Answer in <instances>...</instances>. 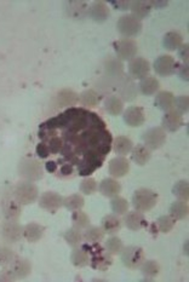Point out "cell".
<instances>
[{"instance_id": "8", "label": "cell", "mask_w": 189, "mask_h": 282, "mask_svg": "<svg viewBox=\"0 0 189 282\" xmlns=\"http://www.w3.org/2000/svg\"><path fill=\"white\" fill-rule=\"evenodd\" d=\"M15 195L20 204H32L38 197V188L33 183H31V182H22V183L17 184V187H16Z\"/></svg>"}, {"instance_id": "31", "label": "cell", "mask_w": 189, "mask_h": 282, "mask_svg": "<svg viewBox=\"0 0 189 282\" xmlns=\"http://www.w3.org/2000/svg\"><path fill=\"white\" fill-rule=\"evenodd\" d=\"M22 233V226H20L16 223L9 222L5 224L4 228H2V234H4V236L9 241H17V240H20Z\"/></svg>"}, {"instance_id": "11", "label": "cell", "mask_w": 189, "mask_h": 282, "mask_svg": "<svg viewBox=\"0 0 189 282\" xmlns=\"http://www.w3.org/2000/svg\"><path fill=\"white\" fill-rule=\"evenodd\" d=\"M20 173L27 181H37L42 177L41 165L36 160H23L20 165Z\"/></svg>"}, {"instance_id": "12", "label": "cell", "mask_w": 189, "mask_h": 282, "mask_svg": "<svg viewBox=\"0 0 189 282\" xmlns=\"http://www.w3.org/2000/svg\"><path fill=\"white\" fill-rule=\"evenodd\" d=\"M183 126V115L177 110L171 109L165 112L162 117V128L169 132H176Z\"/></svg>"}, {"instance_id": "55", "label": "cell", "mask_w": 189, "mask_h": 282, "mask_svg": "<svg viewBox=\"0 0 189 282\" xmlns=\"http://www.w3.org/2000/svg\"><path fill=\"white\" fill-rule=\"evenodd\" d=\"M151 2V7H155V9H161V7H166L169 5V1H149Z\"/></svg>"}, {"instance_id": "48", "label": "cell", "mask_w": 189, "mask_h": 282, "mask_svg": "<svg viewBox=\"0 0 189 282\" xmlns=\"http://www.w3.org/2000/svg\"><path fill=\"white\" fill-rule=\"evenodd\" d=\"M14 260L15 254L11 251H9V250L6 249L0 250V264H1L2 267H6V265L11 264Z\"/></svg>"}, {"instance_id": "22", "label": "cell", "mask_w": 189, "mask_h": 282, "mask_svg": "<svg viewBox=\"0 0 189 282\" xmlns=\"http://www.w3.org/2000/svg\"><path fill=\"white\" fill-rule=\"evenodd\" d=\"M105 109L107 110L108 114L118 117L124 112V102L116 94H112L105 99Z\"/></svg>"}, {"instance_id": "56", "label": "cell", "mask_w": 189, "mask_h": 282, "mask_svg": "<svg viewBox=\"0 0 189 282\" xmlns=\"http://www.w3.org/2000/svg\"><path fill=\"white\" fill-rule=\"evenodd\" d=\"M57 167H58V165L56 161H47L46 162V170L49 171V172L54 173L55 171H57Z\"/></svg>"}, {"instance_id": "3", "label": "cell", "mask_w": 189, "mask_h": 282, "mask_svg": "<svg viewBox=\"0 0 189 282\" xmlns=\"http://www.w3.org/2000/svg\"><path fill=\"white\" fill-rule=\"evenodd\" d=\"M158 204V194L151 189L141 188L132 195V206L138 212H148Z\"/></svg>"}, {"instance_id": "14", "label": "cell", "mask_w": 189, "mask_h": 282, "mask_svg": "<svg viewBox=\"0 0 189 282\" xmlns=\"http://www.w3.org/2000/svg\"><path fill=\"white\" fill-rule=\"evenodd\" d=\"M109 173L114 178H121L130 171V162L125 157H116L111 160L108 166Z\"/></svg>"}, {"instance_id": "13", "label": "cell", "mask_w": 189, "mask_h": 282, "mask_svg": "<svg viewBox=\"0 0 189 282\" xmlns=\"http://www.w3.org/2000/svg\"><path fill=\"white\" fill-rule=\"evenodd\" d=\"M122 114H124V121L126 125L131 126V127H138V126L143 125L146 120L143 108L137 107V105H131V107L126 108Z\"/></svg>"}, {"instance_id": "37", "label": "cell", "mask_w": 189, "mask_h": 282, "mask_svg": "<svg viewBox=\"0 0 189 282\" xmlns=\"http://www.w3.org/2000/svg\"><path fill=\"white\" fill-rule=\"evenodd\" d=\"M172 193L178 200L182 201H188L189 199V183L188 181L183 179V181L177 182L172 188Z\"/></svg>"}, {"instance_id": "17", "label": "cell", "mask_w": 189, "mask_h": 282, "mask_svg": "<svg viewBox=\"0 0 189 282\" xmlns=\"http://www.w3.org/2000/svg\"><path fill=\"white\" fill-rule=\"evenodd\" d=\"M89 14L91 18L97 23H103L109 18L111 10L105 1H95L89 9Z\"/></svg>"}, {"instance_id": "7", "label": "cell", "mask_w": 189, "mask_h": 282, "mask_svg": "<svg viewBox=\"0 0 189 282\" xmlns=\"http://www.w3.org/2000/svg\"><path fill=\"white\" fill-rule=\"evenodd\" d=\"M143 142H145V146L151 150L161 148L166 142V132L164 128L159 127V126L149 128L143 134Z\"/></svg>"}, {"instance_id": "29", "label": "cell", "mask_w": 189, "mask_h": 282, "mask_svg": "<svg viewBox=\"0 0 189 282\" xmlns=\"http://www.w3.org/2000/svg\"><path fill=\"white\" fill-rule=\"evenodd\" d=\"M105 230L98 226H87L85 233L82 234V239L89 244H98L105 239Z\"/></svg>"}, {"instance_id": "35", "label": "cell", "mask_w": 189, "mask_h": 282, "mask_svg": "<svg viewBox=\"0 0 189 282\" xmlns=\"http://www.w3.org/2000/svg\"><path fill=\"white\" fill-rule=\"evenodd\" d=\"M89 260H90L89 253L85 251L82 247H80V249H76L73 253H72V263H73L76 267L78 268L86 267V265L89 264Z\"/></svg>"}, {"instance_id": "15", "label": "cell", "mask_w": 189, "mask_h": 282, "mask_svg": "<svg viewBox=\"0 0 189 282\" xmlns=\"http://www.w3.org/2000/svg\"><path fill=\"white\" fill-rule=\"evenodd\" d=\"M124 224L127 229L132 231L141 230L142 228L147 226V220L142 212L138 211H132V212H126L124 217Z\"/></svg>"}, {"instance_id": "38", "label": "cell", "mask_w": 189, "mask_h": 282, "mask_svg": "<svg viewBox=\"0 0 189 282\" xmlns=\"http://www.w3.org/2000/svg\"><path fill=\"white\" fill-rule=\"evenodd\" d=\"M105 67L107 74L111 76H121L122 72H124V65H122L120 60L108 59Z\"/></svg>"}, {"instance_id": "40", "label": "cell", "mask_w": 189, "mask_h": 282, "mask_svg": "<svg viewBox=\"0 0 189 282\" xmlns=\"http://www.w3.org/2000/svg\"><path fill=\"white\" fill-rule=\"evenodd\" d=\"M72 220H73L74 228L79 229V230H81V229H86L87 226L90 225L89 216L80 210L76 211V212L73 213V216H72Z\"/></svg>"}, {"instance_id": "20", "label": "cell", "mask_w": 189, "mask_h": 282, "mask_svg": "<svg viewBox=\"0 0 189 282\" xmlns=\"http://www.w3.org/2000/svg\"><path fill=\"white\" fill-rule=\"evenodd\" d=\"M174 101L175 96L172 92L160 91L156 92L154 104H155L159 109L162 110V112H169V110L174 109Z\"/></svg>"}, {"instance_id": "10", "label": "cell", "mask_w": 189, "mask_h": 282, "mask_svg": "<svg viewBox=\"0 0 189 282\" xmlns=\"http://www.w3.org/2000/svg\"><path fill=\"white\" fill-rule=\"evenodd\" d=\"M154 72L160 76H169L174 74L177 68V63L174 57L169 56V55H162L159 56L158 59L154 61Z\"/></svg>"}, {"instance_id": "5", "label": "cell", "mask_w": 189, "mask_h": 282, "mask_svg": "<svg viewBox=\"0 0 189 282\" xmlns=\"http://www.w3.org/2000/svg\"><path fill=\"white\" fill-rule=\"evenodd\" d=\"M121 260L124 265L129 269H140L146 260V254L142 247L127 246L120 252Z\"/></svg>"}, {"instance_id": "45", "label": "cell", "mask_w": 189, "mask_h": 282, "mask_svg": "<svg viewBox=\"0 0 189 282\" xmlns=\"http://www.w3.org/2000/svg\"><path fill=\"white\" fill-rule=\"evenodd\" d=\"M174 107L175 110H177L181 114H187L189 110V97L186 94V96H178L175 97L174 101Z\"/></svg>"}, {"instance_id": "42", "label": "cell", "mask_w": 189, "mask_h": 282, "mask_svg": "<svg viewBox=\"0 0 189 282\" xmlns=\"http://www.w3.org/2000/svg\"><path fill=\"white\" fill-rule=\"evenodd\" d=\"M105 249L106 251L111 253L112 255L119 254V253L122 251V249H124V244H122V241L119 238H116V236H112V238H109L107 240V242H106Z\"/></svg>"}, {"instance_id": "34", "label": "cell", "mask_w": 189, "mask_h": 282, "mask_svg": "<svg viewBox=\"0 0 189 282\" xmlns=\"http://www.w3.org/2000/svg\"><path fill=\"white\" fill-rule=\"evenodd\" d=\"M68 12L71 17L81 18L85 17L89 12L87 10V5L82 1H71L68 2Z\"/></svg>"}, {"instance_id": "28", "label": "cell", "mask_w": 189, "mask_h": 282, "mask_svg": "<svg viewBox=\"0 0 189 282\" xmlns=\"http://www.w3.org/2000/svg\"><path fill=\"white\" fill-rule=\"evenodd\" d=\"M189 207L187 201L177 200L170 207V216L174 217L176 220H183L188 217Z\"/></svg>"}, {"instance_id": "27", "label": "cell", "mask_w": 189, "mask_h": 282, "mask_svg": "<svg viewBox=\"0 0 189 282\" xmlns=\"http://www.w3.org/2000/svg\"><path fill=\"white\" fill-rule=\"evenodd\" d=\"M119 94L125 101H132L137 97V88L131 79H124L119 85Z\"/></svg>"}, {"instance_id": "33", "label": "cell", "mask_w": 189, "mask_h": 282, "mask_svg": "<svg viewBox=\"0 0 189 282\" xmlns=\"http://www.w3.org/2000/svg\"><path fill=\"white\" fill-rule=\"evenodd\" d=\"M176 222H177V220H176L174 217H171L170 215H166L159 217L154 224H155V228L158 229V231H160L162 234H167L175 228Z\"/></svg>"}, {"instance_id": "41", "label": "cell", "mask_w": 189, "mask_h": 282, "mask_svg": "<svg viewBox=\"0 0 189 282\" xmlns=\"http://www.w3.org/2000/svg\"><path fill=\"white\" fill-rule=\"evenodd\" d=\"M63 205L71 211L81 210L82 206H84V197L79 194H73L63 200Z\"/></svg>"}, {"instance_id": "47", "label": "cell", "mask_w": 189, "mask_h": 282, "mask_svg": "<svg viewBox=\"0 0 189 282\" xmlns=\"http://www.w3.org/2000/svg\"><path fill=\"white\" fill-rule=\"evenodd\" d=\"M80 191L85 195H91L97 191V183L94 178L87 177L80 183Z\"/></svg>"}, {"instance_id": "25", "label": "cell", "mask_w": 189, "mask_h": 282, "mask_svg": "<svg viewBox=\"0 0 189 282\" xmlns=\"http://www.w3.org/2000/svg\"><path fill=\"white\" fill-rule=\"evenodd\" d=\"M159 88H160V84L155 76H146L140 83V91L145 96L155 94L159 91Z\"/></svg>"}, {"instance_id": "2", "label": "cell", "mask_w": 189, "mask_h": 282, "mask_svg": "<svg viewBox=\"0 0 189 282\" xmlns=\"http://www.w3.org/2000/svg\"><path fill=\"white\" fill-rule=\"evenodd\" d=\"M82 249L91 255V263L90 264H91L92 269L105 271L108 270L112 263H113L112 254L106 251L105 247L101 246L100 242L98 244L85 245V246H82Z\"/></svg>"}, {"instance_id": "52", "label": "cell", "mask_w": 189, "mask_h": 282, "mask_svg": "<svg viewBox=\"0 0 189 282\" xmlns=\"http://www.w3.org/2000/svg\"><path fill=\"white\" fill-rule=\"evenodd\" d=\"M178 56L185 63H188L189 59V46L188 44H182L178 47Z\"/></svg>"}, {"instance_id": "18", "label": "cell", "mask_w": 189, "mask_h": 282, "mask_svg": "<svg viewBox=\"0 0 189 282\" xmlns=\"http://www.w3.org/2000/svg\"><path fill=\"white\" fill-rule=\"evenodd\" d=\"M98 189H100L101 194H102L103 196L114 197L120 194L121 184L114 178H106L101 182Z\"/></svg>"}, {"instance_id": "26", "label": "cell", "mask_w": 189, "mask_h": 282, "mask_svg": "<svg viewBox=\"0 0 189 282\" xmlns=\"http://www.w3.org/2000/svg\"><path fill=\"white\" fill-rule=\"evenodd\" d=\"M183 44V38L181 35V33L178 31H167L165 34L164 39H162V45H164L165 49L167 51H175V50H178V47Z\"/></svg>"}, {"instance_id": "19", "label": "cell", "mask_w": 189, "mask_h": 282, "mask_svg": "<svg viewBox=\"0 0 189 282\" xmlns=\"http://www.w3.org/2000/svg\"><path fill=\"white\" fill-rule=\"evenodd\" d=\"M132 161L138 166L147 165L151 157V150L148 149L145 144H137L131 150Z\"/></svg>"}, {"instance_id": "4", "label": "cell", "mask_w": 189, "mask_h": 282, "mask_svg": "<svg viewBox=\"0 0 189 282\" xmlns=\"http://www.w3.org/2000/svg\"><path fill=\"white\" fill-rule=\"evenodd\" d=\"M116 30L124 38L131 39L137 36L142 31V22L132 15H124L116 22Z\"/></svg>"}, {"instance_id": "50", "label": "cell", "mask_w": 189, "mask_h": 282, "mask_svg": "<svg viewBox=\"0 0 189 282\" xmlns=\"http://www.w3.org/2000/svg\"><path fill=\"white\" fill-rule=\"evenodd\" d=\"M112 5H114V7H115L116 10H120V11H126V10L130 9V5H131V1H129V0H116V1H114V0H111Z\"/></svg>"}, {"instance_id": "1", "label": "cell", "mask_w": 189, "mask_h": 282, "mask_svg": "<svg viewBox=\"0 0 189 282\" xmlns=\"http://www.w3.org/2000/svg\"><path fill=\"white\" fill-rule=\"evenodd\" d=\"M44 124L61 128L66 141L61 153L67 163L78 166L80 176L85 177L94 173L111 153L112 134L102 118L94 112L82 108H69Z\"/></svg>"}, {"instance_id": "24", "label": "cell", "mask_w": 189, "mask_h": 282, "mask_svg": "<svg viewBox=\"0 0 189 282\" xmlns=\"http://www.w3.org/2000/svg\"><path fill=\"white\" fill-rule=\"evenodd\" d=\"M130 10H131L132 16L137 18V20H143L151 14V2L145 1V0H137V1H131L130 5Z\"/></svg>"}, {"instance_id": "54", "label": "cell", "mask_w": 189, "mask_h": 282, "mask_svg": "<svg viewBox=\"0 0 189 282\" xmlns=\"http://www.w3.org/2000/svg\"><path fill=\"white\" fill-rule=\"evenodd\" d=\"M61 176H71L73 173V166L69 163H63L60 168Z\"/></svg>"}, {"instance_id": "9", "label": "cell", "mask_w": 189, "mask_h": 282, "mask_svg": "<svg viewBox=\"0 0 189 282\" xmlns=\"http://www.w3.org/2000/svg\"><path fill=\"white\" fill-rule=\"evenodd\" d=\"M151 72V64L149 61L143 59V57H135L129 62V74L132 79H145L149 76Z\"/></svg>"}, {"instance_id": "39", "label": "cell", "mask_w": 189, "mask_h": 282, "mask_svg": "<svg viewBox=\"0 0 189 282\" xmlns=\"http://www.w3.org/2000/svg\"><path fill=\"white\" fill-rule=\"evenodd\" d=\"M79 99H80L81 104L87 108H95L96 105L98 104V101H100L98 94H96L94 90H86V91H84L80 94V97H79Z\"/></svg>"}, {"instance_id": "16", "label": "cell", "mask_w": 189, "mask_h": 282, "mask_svg": "<svg viewBox=\"0 0 189 282\" xmlns=\"http://www.w3.org/2000/svg\"><path fill=\"white\" fill-rule=\"evenodd\" d=\"M39 205L44 210L55 212L63 205V197L61 195L52 193V191H46V193L41 195L40 200H39Z\"/></svg>"}, {"instance_id": "21", "label": "cell", "mask_w": 189, "mask_h": 282, "mask_svg": "<svg viewBox=\"0 0 189 282\" xmlns=\"http://www.w3.org/2000/svg\"><path fill=\"white\" fill-rule=\"evenodd\" d=\"M134 144L132 141L126 136H118L113 142V150L119 157H126L131 153Z\"/></svg>"}, {"instance_id": "51", "label": "cell", "mask_w": 189, "mask_h": 282, "mask_svg": "<svg viewBox=\"0 0 189 282\" xmlns=\"http://www.w3.org/2000/svg\"><path fill=\"white\" fill-rule=\"evenodd\" d=\"M20 208H18L15 202H11L10 206L6 207V210H5V213H6V216L9 218H17L18 216H20Z\"/></svg>"}, {"instance_id": "43", "label": "cell", "mask_w": 189, "mask_h": 282, "mask_svg": "<svg viewBox=\"0 0 189 282\" xmlns=\"http://www.w3.org/2000/svg\"><path fill=\"white\" fill-rule=\"evenodd\" d=\"M65 239L71 246L76 247L82 241V234L79 229H69L68 231L65 233Z\"/></svg>"}, {"instance_id": "6", "label": "cell", "mask_w": 189, "mask_h": 282, "mask_svg": "<svg viewBox=\"0 0 189 282\" xmlns=\"http://www.w3.org/2000/svg\"><path fill=\"white\" fill-rule=\"evenodd\" d=\"M114 50L116 56L121 61H131L137 55L138 47L134 39L122 38L114 43Z\"/></svg>"}, {"instance_id": "36", "label": "cell", "mask_w": 189, "mask_h": 282, "mask_svg": "<svg viewBox=\"0 0 189 282\" xmlns=\"http://www.w3.org/2000/svg\"><path fill=\"white\" fill-rule=\"evenodd\" d=\"M111 207L115 215L122 216V215H125L127 211H129V202H127L126 199H124V197L116 195V196L112 197Z\"/></svg>"}, {"instance_id": "53", "label": "cell", "mask_w": 189, "mask_h": 282, "mask_svg": "<svg viewBox=\"0 0 189 282\" xmlns=\"http://www.w3.org/2000/svg\"><path fill=\"white\" fill-rule=\"evenodd\" d=\"M37 154H38L39 157H41V159H46L50 154V150H49V147H47V144L39 143L38 146H37Z\"/></svg>"}, {"instance_id": "30", "label": "cell", "mask_w": 189, "mask_h": 282, "mask_svg": "<svg viewBox=\"0 0 189 282\" xmlns=\"http://www.w3.org/2000/svg\"><path fill=\"white\" fill-rule=\"evenodd\" d=\"M140 269L141 271H142V275L145 276L147 280H151V279H154L159 274L160 265H159V263L155 262V260H145Z\"/></svg>"}, {"instance_id": "23", "label": "cell", "mask_w": 189, "mask_h": 282, "mask_svg": "<svg viewBox=\"0 0 189 282\" xmlns=\"http://www.w3.org/2000/svg\"><path fill=\"white\" fill-rule=\"evenodd\" d=\"M102 229L105 230L106 234L114 235V234L120 231L121 219L118 217V215H115V213H113V215H107L102 219Z\"/></svg>"}, {"instance_id": "49", "label": "cell", "mask_w": 189, "mask_h": 282, "mask_svg": "<svg viewBox=\"0 0 189 282\" xmlns=\"http://www.w3.org/2000/svg\"><path fill=\"white\" fill-rule=\"evenodd\" d=\"M176 70H177L178 75H180V78L182 79V80L188 81V79H189L188 63H183V64H178L177 63V68H176Z\"/></svg>"}, {"instance_id": "32", "label": "cell", "mask_w": 189, "mask_h": 282, "mask_svg": "<svg viewBox=\"0 0 189 282\" xmlns=\"http://www.w3.org/2000/svg\"><path fill=\"white\" fill-rule=\"evenodd\" d=\"M42 233H44V228L37 223L28 224L25 228V230H23V235H25V238L27 239L29 242H36L38 241V240H40Z\"/></svg>"}, {"instance_id": "46", "label": "cell", "mask_w": 189, "mask_h": 282, "mask_svg": "<svg viewBox=\"0 0 189 282\" xmlns=\"http://www.w3.org/2000/svg\"><path fill=\"white\" fill-rule=\"evenodd\" d=\"M78 99V96L73 91H71V90H65V91L58 94V101H60L61 105L74 104Z\"/></svg>"}, {"instance_id": "44", "label": "cell", "mask_w": 189, "mask_h": 282, "mask_svg": "<svg viewBox=\"0 0 189 282\" xmlns=\"http://www.w3.org/2000/svg\"><path fill=\"white\" fill-rule=\"evenodd\" d=\"M14 273L16 276H20V278H25L31 273V264L25 259H18L16 260L14 265Z\"/></svg>"}]
</instances>
